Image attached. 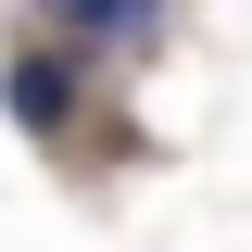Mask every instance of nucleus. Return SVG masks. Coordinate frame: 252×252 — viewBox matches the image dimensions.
Wrapping results in <instances>:
<instances>
[{
    "label": "nucleus",
    "instance_id": "f257e3e1",
    "mask_svg": "<svg viewBox=\"0 0 252 252\" xmlns=\"http://www.w3.org/2000/svg\"><path fill=\"white\" fill-rule=\"evenodd\" d=\"M0 101H13V126H26V139H63V114H76V76H63L51 51H13V63H0Z\"/></svg>",
    "mask_w": 252,
    "mask_h": 252
},
{
    "label": "nucleus",
    "instance_id": "f03ea898",
    "mask_svg": "<svg viewBox=\"0 0 252 252\" xmlns=\"http://www.w3.org/2000/svg\"><path fill=\"white\" fill-rule=\"evenodd\" d=\"M63 13H76V26H89V38H126V26H139V13H152V0H63Z\"/></svg>",
    "mask_w": 252,
    "mask_h": 252
}]
</instances>
